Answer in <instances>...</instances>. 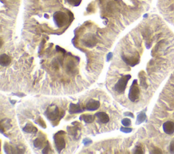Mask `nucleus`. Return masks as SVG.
<instances>
[{
  "label": "nucleus",
  "mask_w": 174,
  "mask_h": 154,
  "mask_svg": "<svg viewBox=\"0 0 174 154\" xmlns=\"http://www.w3.org/2000/svg\"><path fill=\"white\" fill-rule=\"evenodd\" d=\"M131 78V75H125L123 76L120 80H118L117 83L114 86V90H115L118 94H123L125 92L126 88H127V83L129 80Z\"/></svg>",
  "instance_id": "nucleus-1"
},
{
  "label": "nucleus",
  "mask_w": 174,
  "mask_h": 154,
  "mask_svg": "<svg viewBox=\"0 0 174 154\" xmlns=\"http://www.w3.org/2000/svg\"><path fill=\"white\" fill-rule=\"evenodd\" d=\"M65 135V133L63 131H59L53 137L55 147L59 153H60L63 149L65 147L66 143L65 141L63 135Z\"/></svg>",
  "instance_id": "nucleus-2"
},
{
  "label": "nucleus",
  "mask_w": 174,
  "mask_h": 154,
  "mask_svg": "<svg viewBox=\"0 0 174 154\" xmlns=\"http://www.w3.org/2000/svg\"><path fill=\"white\" fill-rule=\"evenodd\" d=\"M44 114H45L48 120L51 121H55L59 118L60 113H59V108L56 105L51 104L46 110Z\"/></svg>",
  "instance_id": "nucleus-3"
},
{
  "label": "nucleus",
  "mask_w": 174,
  "mask_h": 154,
  "mask_svg": "<svg viewBox=\"0 0 174 154\" xmlns=\"http://www.w3.org/2000/svg\"><path fill=\"white\" fill-rule=\"evenodd\" d=\"M140 96V89L138 86V80H135L131 84L129 92V98L131 102H136Z\"/></svg>",
  "instance_id": "nucleus-4"
},
{
  "label": "nucleus",
  "mask_w": 174,
  "mask_h": 154,
  "mask_svg": "<svg viewBox=\"0 0 174 154\" xmlns=\"http://www.w3.org/2000/svg\"><path fill=\"white\" fill-rule=\"evenodd\" d=\"M67 18L65 14L62 12H57L54 14V21L58 27H61L65 24Z\"/></svg>",
  "instance_id": "nucleus-5"
},
{
  "label": "nucleus",
  "mask_w": 174,
  "mask_h": 154,
  "mask_svg": "<svg viewBox=\"0 0 174 154\" xmlns=\"http://www.w3.org/2000/svg\"><path fill=\"white\" fill-rule=\"evenodd\" d=\"M122 58L127 65L131 66V67H134L135 65H138L140 63V56H139V55L138 56H132L131 57L130 56L122 55Z\"/></svg>",
  "instance_id": "nucleus-6"
},
{
  "label": "nucleus",
  "mask_w": 174,
  "mask_h": 154,
  "mask_svg": "<svg viewBox=\"0 0 174 154\" xmlns=\"http://www.w3.org/2000/svg\"><path fill=\"white\" fill-rule=\"evenodd\" d=\"M100 107V102L99 100L95 99H90L87 102L86 105V109L88 111H96Z\"/></svg>",
  "instance_id": "nucleus-7"
},
{
  "label": "nucleus",
  "mask_w": 174,
  "mask_h": 154,
  "mask_svg": "<svg viewBox=\"0 0 174 154\" xmlns=\"http://www.w3.org/2000/svg\"><path fill=\"white\" fill-rule=\"evenodd\" d=\"M163 131L167 135H172L174 133V123L171 121L165 122L163 126Z\"/></svg>",
  "instance_id": "nucleus-8"
},
{
  "label": "nucleus",
  "mask_w": 174,
  "mask_h": 154,
  "mask_svg": "<svg viewBox=\"0 0 174 154\" xmlns=\"http://www.w3.org/2000/svg\"><path fill=\"white\" fill-rule=\"evenodd\" d=\"M83 111H84V109H82V108L81 107V106L80 105V103H77V104L71 103L69 104V113L70 114L82 113Z\"/></svg>",
  "instance_id": "nucleus-9"
},
{
  "label": "nucleus",
  "mask_w": 174,
  "mask_h": 154,
  "mask_svg": "<svg viewBox=\"0 0 174 154\" xmlns=\"http://www.w3.org/2000/svg\"><path fill=\"white\" fill-rule=\"evenodd\" d=\"M95 116L99 120V122L102 123V124H106L110 121V118H109L108 115L105 112L100 111V112L96 113Z\"/></svg>",
  "instance_id": "nucleus-10"
},
{
  "label": "nucleus",
  "mask_w": 174,
  "mask_h": 154,
  "mask_svg": "<svg viewBox=\"0 0 174 154\" xmlns=\"http://www.w3.org/2000/svg\"><path fill=\"white\" fill-rule=\"evenodd\" d=\"M11 63V58L8 55L3 54L0 56V64L3 67H6Z\"/></svg>",
  "instance_id": "nucleus-11"
},
{
  "label": "nucleus",
  "mask_w": 174,
  "mask_h": 154,
  "mask_svg": "<svg viewBox=\"0 0 174 154\" xmlns=\"http://www.w3.org/2000/svg\"><path fill=\"white\" fill-rule=\"evenodd\" d=\"M44 141H45V137L41 135L33 141V145L38 149H41L44 147Z\"/></svg>",
  "instance_id": "nucleus-12"
},
{
  "label": "nucleus",
  "mask_w": 174,
  "mask_h": 154,
  "mask_svg": "<svg viewBox=\"0 0 174 154\" xmlns=\"http://www.w3.org/2000/svg\"><path fill=\"white\" fill-rule=\"evenodd\" d=\"M23 131L27 133H31V134H36L38 132V129L36 127L32 125L31 124H27L23 128Z\"/></svg>",
  "instance_id": "nucleus-13"
},
{
  "label": "nucleus",
  "mask_w": 174,
  "mask_h": 154,
  "mask_svg": "<svg viewBox=\"0 0 174 154\" xmlns=\"http://www.w3.org/2000/svg\"><path fill=\"white\" fill-rule=\"evenodd\" d=\"M80 120H83L86 124H90L95 120V116L92 115H82L80 117Z\"/></svg>",
  "instance_id": "nucleus-14"
},
{
  "label": "nucleus",
  "mask_w": 174,
  "mask_h": 154,
  "mask_svg": "<svg viewBox=\"0 0 174 154\" xmlns=\"http://www.w3.org/2000/svg\"><path fill=\"white\" fill-rule=\"evenodd\" d=\"M67 70L70 72V73H76V65L73 60H69L67 64Z\"/></svg>",
  "instance_id": "nucleus-15"
},
{
  "label": "nucleus",
  "mask_w": 174,
  "mask_h": 154,
  "mask_svg": "<svg viewBox=\"0 0 174 154\" xmlns=\"http://www.w3.org/2000/svg\"><path fill=\"white\" fill-rule=\"evenodd\" d=\"M146 120V115L144 112H141L138 115L137 117V120H136V124H140L142 123H143L144 121Z\"/></svg>",
  "instance_id": "nucleus-16"
},
{
  "label": "nucleus",
  "mask_w": 174,
  "mask_h": 154,
  "mask_svg": "<svg viewBox=\"0 0 174 154\" xmlns=\"http://www.w3.org/2000/svg\"><path fill=\"white\" fill-rule=\"evenodd\" d=\"M80 129H78V128L74 127V128H70V127H67V131L69 132V133L70 134V135H72L75 137L76 139H77L76 136L78 135V131Z\"/></svg>",
  "instance_id": "nucleus-17"
},
{
  "label": "nucleus",
  "mask_w": 174,
  "mask_h": 154,
  "mask_svg": "<svg viewBox=\"0 0 174 154\" xmlns=\"http://www.w3.org/2000/svg\"><path fill=\"white\" fill-rule=\"evenodd\" d=\"M122 124L124 126H126V127H128L131 124V121L130 119L129 118H125L122 120Z\"/></svg>",
  "instance_id": "nucleus-18"
},
{
  "label": "nucleus",
  "mask_w": 174,
  "mask_h": 154,
  "mask_svg": "<svg viewBox=\"0 0 174 154\" xmlns=\"http://www.w3.org/2000/svg\"><path fill=\"white\" fill-rule=\"evenodd\" d=\"M36 122L37 123V124H39L40 126H41L42 128H46V124L45 122H44V121L42 120V118H39L38 120H37L36 121Z\"/></svg>",
  "instance_id": "nucleus-19"
},
{
  "label": "nucleus",
  "mask_w": 174,
  "mask_h": 154,
  "mask_svg": "<svg viewBox=\"0 0 174 154\" xmlns=\"http://www.w3.org/2000/svg\"><path fill=\"white\" fill-rule=\"evenodd\" d=\"M134 153H138V154H141V153H144V151L143 149L141 146H136V148H135L134 151H133Z\"/></svg>",
  "instance_id": "nucleus-20"
},
{
  "label": "nucleus",
  "mask_w": 174,
  "mask_h": 154,
  "mask_svg": "<svg viewBox=\"0 0 174 154\" xmlns=\"http://www.w3.org/2000/svg\"><path fill=\"white\" fill-rule=\"evenodd\" d=\"M140 79H141V86H143V87L145 86V87L146 88V86H147V84H146V78H145V76H144V75H142V73H140Z\"/></svg>",
  "instance_id": "nucleus-21"
},
{
  "label": "nucleus",
  "mask_w": 174,
  "mask_h": 154,
  "mask_svg": "<svg viewBox=\"0 0 174 154\" xmlns=\"http://www.w3.org/2000/svg\"><path fill=\"white\" fill-rule=\"evenodd\" d=\"M120 131L123 132V133H130L132 132L133 129L132 128H126V126H124V127H120Z\"/></svg>",
  "instance_id": "nucleus-22"
},
{
  "label": "nucleus",
  "mask_w": 174,
  "mask_h": 154,
  "mask_svg": "<svg viewBox=\"0 0 174 154\" xmlns=\"http://www.w3.org/2000/svg\"><path fill=\"white\" fill-rule=\"evenodd\" d=\"M81 1L82 0H67L68 3H70V4L75 5V6H76V5H78L80 3Z\"/></svg>",
  "instance_id": "nucleus-23"
},
{
  "label": "nucleus",
  "mask_w": 174,
  "mask_h": 154,
  "mask_svg": "<svg viewBox=\"0 0 174 154\" xmlns=\"http://www.w3.org/2000/svg\"><path fill=\"white\" fill-rule=\"evenodd\" d=\"M50 151V143L49 141H46V145L44 147L42 153H49Z\"/></svg>",
  "instance_id": "nucleus-24"
},
{
  "label": "nucleus",
  "mask_w": 174,
  "mask_h": 154,
  "mask_svg": "<svg viewBox=\"0 0 174 154\" xmlns=\"http://www.w3.org/2000/svg\"><path fill=\"white\" fill-rule=\"evenodd\" d=\"M82 143L85 146H88V145H90V144H92V141L89 139H84V140H83Z\"/></svg>",
  "instance_id": "nucleus-25"
},
{
  "label": "nucleus",
  "mask_w": 174,
  "mask_h": 154,
  "mask_svg": "<svg viewBox=\"0 0 174 154\" xmlns=\"http://www.w3.org/2000/svg\"><path fill=\"white\" fill-rule=\"evenodd\" d=\"M170 151H171V153H174V141H172L171 145H170Z\"/></svg>",
  "instance_id": "nucleus-26"
},
{
  "label": "nucleus",
  "mask_w": 174,
  "mask_h": 154,
  "mask_svg": "<svg viewBox=\"0 0 174 154\" xmlns=\"http://www.w3.org/2000/svg\"><path fill=\"white\" fill-rule=\"evenodd\" d=\"M124 115L125 116H127V117H130L131 118H134V115L131 112H125L124 113Z\"/></svg>",
  "instance_id": "nucleus-27"
},
{
  "label": "nucleus",
  "mask_w": 174,
  "mask_h": 154,
  "mask_svg": "<svg viewBox=\"0 0 174 154\" xmlns=\"http://www.w3.org/2000/svg\"><path fill=\"white\" fill-rule=\"evenodd\" d=\"M112 56H113V54H112V52H110L109 53V54H108V56H107V61H110V60H111V58H112Z\"/></svg>",
  "instance_id": "nucleus-28"
},
{
  "label": "nucleus",
  "mask_w": 174,
  "mask_h": 154,
  "mask_svg": "<svg viewBox=\"0 0 174 154\" xmlns=\"http://www.w3.org/2000/svg\"><path fill=\"white\" fill-rule=\"evenodd\" d=\"M56 48H57V51H61V52H64V53H65V52H65V50H63V49L61 48L60 47H59V46H56Z\"/></svg>",
  "instance_id": "nucleus-29"
},
{
  "label": "nucleus",
  "mask_w": 174,
  "mask_h": 154,
  "mask_svg": "<svg viewBox=\"0 0 174 154\" xmlns=\"http://www.w3.org/2000/svg\"><path fill=\"white\" fill-rule=\"evenodd\" d=\"M14 95H16V96H18L19 97H23V96H25V94H13Z\"/></svg>",
  "instance_id": "nucleus-30"
}]
</instances>
